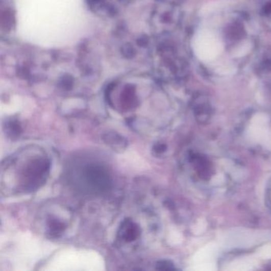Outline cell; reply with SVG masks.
Listing matches in <instances>:
<instances>
[{"mask_svg":"<svg viewBox=\"0 0 271 271\" xmlns=\"http://www.w3.org/2000/svg\"><path fill=\"white\" fill-rule=\"evenodd\" d=\"M224 160L208 155L203 151H189L186 158L187 166L192 182L203 189H220L216 178L218 175L229 179L231 175L217 173L218 169H227ZM223 188V187H222Z\"/></svg>","mask_w":271,"mask_h":271,"instance_id":"6da1fadb","label":"cell"},{"mask_svg":"<svg viewBox=\"0 0 271 271\" xmlns=\"http://www.w3.org/2000/svg\"><path fill=\"white\" fill-rule=\"evenodd\" d=\"M193 46L198 58L205 61L216 58L221 50L219 38L214 33L208 31L198 33L194 39Z\"/></svg>","mask_w":271,"mask_h":271,"instance_id":"7a4b0ae2","label":"cell"},{"mask_svg":"<svg viewBox=\"0 0 271 271\" xmlns=\"http://www.w3.org/2000/svg\"><path fill=\"white\" fill-rule=\"evenodd\" d=\"M85 184L90 189L96 192H104L111 186V177L108 171L101 165H91L86 166L83 172Z\"/></svg>","mask_w":271,"mask_h":271,"instance_id":"3957f363","label":"cell"},{"mask_svg":"<svg viewBox=\"0 0 271 271\" xmlns=\"http://www.w3.org/2000/svg\"><path fill=\"white\" fill-rule=\"evenodd\" d=\"M139 235L140 229L135 222L131 219H127L122 222L119 231V236L122 240L127 242H133L138 239Z\"/></svg>","mask_w":271,"mask_h":271,"instance_id":"277c9868","label":"cell"},{"mask_svg":"<svg viewBox=\"0 0 271 271\" xmlns=\"http://www.w3.org/2000/svg\"><path fill=\"white\" fill-rule=\"evenodd\" d=\"M107 143L112 145V147L121 148L125 147L127 145V142L124 138H122L120 135H117L115 133H110L107 135V136L104 138Z\"/></svg>","mask_w":271,"mask_h":271,"instance_id":"5b68a950","label":"cell"},{"mask_svg":"<svg viewBox=\"0 0 271 271\" xmlns=\"http://www.w3.org/2000/svg\"><path fill=\"white\" fill-rule=\"evenodd\" d=\"M48 233L52 237H59L65 231V225L61 221L52 219L48 225Z\"/></svg>","mask_w":271,"mask_h":271,"instance_id":"8992f818","label":"cell"},{"mask_svg":"<svg viewBox=\"0 0 271 271\" xmlns=\"http://www.w3.org/2000/svg\"><path fill=\"white\" fill-rule=\"evenodd\" d=\"M6 128H7L6 129L7 133L11 138L18 137L20 135V133H21V131H22L19 122L17 120H11L7 122Z\"/></svg>","mask_w":271,"mask_h":271,"instance_id":"52a82bcc","label":"cell"},{"mask_svg":"<svg viewBox=\"0 0 271 271\" xmlns=\"http://www.w3.org/2000/svg\"><path fill=\"white\" fill-rule=\"evenodd\" d=\"M157 269H172L173 268L172 265L169 264L168 262H165V261H162V262H159L157 265Z\"/></svg>","mask_w":271,"mask_h":271,"instance_id":"ba28073f","label":"cell"},{"mask_svg":"<svg viewBox=\"0 0 271 271\" xmlns=\"http://www.w3.org/2000/svg\"><path fill=\"white\" fill-rule=\"evenodd\" d=\"M165 151V146L163 144H157L154 146V151L156 153H162Z\"/></svg>","mask_w":271,"mask_h":271,"instance_id":"9c48e42d","label":"cell"},{"mask_svg":"<svg viewBox=\"0 0 271 271\" xmlns=\"http://www.w3.org/2000/svg\"><path fill=\"white\" fill-rule=\"evenodd\" d=\"M269 202H270V204H271V185H270V188H269Z\"/></svg>","mask_w":271,"mask_h":271,"instance_id":"30bf717a","label":"cell"}]
</instances>
